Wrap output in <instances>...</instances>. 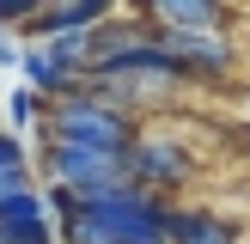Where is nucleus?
Wrapping results in <instances>:
<instances>
[{
	"instance_id": "f257e3e1",
	"label": "nucleus",
	"mask_w": 250,
	"mask_h": 244,
	"mask_svg": "<svg viewBox=\"0 0 250 244\" xmlns=\"http://www.w3.org/2000/svg\"><path fill=\"white\" fill-rule=\"evenodd\" d=\"M61 244H171V202L146 189H122L110 202H80Z\"/></svg>"
},
{
	"instance_id": "f03ea898",
	"label": "nucleus",
	"mask_w": 250,
	"mask_h": 244,
	"mask_svg": "<svg viewBox=\"0 0 250 244\" xmlns=\"http://www.w3.org/2000/svg\"><path fill=\"white\" fill-rule=\"evenodd\" d=\"M134 141H141V122L122 116L116 104H104L98 92H73L61 104H49V116H43V146H85V153L128 159Z\"/></svg>"
},
{
	"instance_id": "7ed1b4c3",
	"label": "nucleus",
	"mask_w": 250,
	"mask_h": 244,
	"mask_svg": "<svg viewBox=\"0 0 250 244\" xmlns=\"http://www.w3.org/2000/svg\"><path fill=\"white\" fill-rule=\"evenodd\" d=\"M43 183L80 195V202H110V195L134 189L128 159H116V153H85V146H43Z\"/></svg>"
},
{
	"instance_id": "20e7f679",
	"label": "nucleus",
	"mask_w": 250,
	"mask_h": 244,
	"mask_svg": "<svg viewBox=\"0 0 250 244\" xmlns=\"http://www.w3.org/2000/svg\"><path fill=\"white\" fill-rule=\"evenodd\" d=\"M195 171H202V159H195V146L183 141L177 128H141V141L128 146V177H134V189H146V195L183 189Z\"/></svg>"
},
{
	"instance_id": "39448f33",
	"label": "nucleus",
	"mask_w": 250,
	"mask_h": 244,
	"mask_svg": "<svg viewBox=\"0 0 250 244\" xmlns=\"http://www.w3.org/2000/svg\"><path fill=\"white\" fill-rule=\"evenodd\" d=\"M159 43L183 61L189 85H220L232 67H238V43H232V31H159Z\"/></svg>"
},
{
	"instance_id": "423d86ee",
	"label": "nucleus",
	"mask_w": 250,
	"mask_h": 244,
	"mask_svg": "<svg viewBox=\"0 0 250 244\" xmlns=\"http://www.w3.org/2000/svg\"><path fill=\"white\" fill-rule=\"evenodd\" d=\"M116 0H49L43 19L31 24V43H49V37H73V31H104L116 19Z\"/></svg>"
},
{
	"instance_id": "0eeeda50",
	"label": "nucleus",
	"mask_w": 250,
	"mask_h": 244,
	"mask_svg": "<svg viewBox=\"0 0 250 244\" xmlns=\"http://www.w3.org/2000/svg\"><path fill=\"white\" fill-rule=\"evenodd\" d=\"M141 12L159 31H226V6H214V0H153Z\"/></svg>"
},
{
	"instance_id": "6e6552de",
	"label": "nucleus",
	"mask_w": 250,
	"mask_h": 244,
	"mask_svg": "<svg viewBox=\"0 0 250 244\" xmlns=\"http://www.w3.org/2000/svg\"><path fill=\"white\" fill-rule=\"evenodd\" d=\"M171 244H238V226L208 207H171Z\"/></svg>"
},
{
	"instance_id": "1a4fd4ad",
	"label": "nucleus",
	"mask_w": 250,
	"mask_h": 244,
	"mask_svg": "<svg viewBox=\"0 0 250 244\" xmlns=\"http://www.w3.org/2000/svg\"><path fill=\"white\" fill-rule=\"evenodd\" d=\"M19 195H37V171H31L24 141L0 128V202H19Z\"/></svg>"
},
{
	"instance_id": "9d476101",
	"label": "nucleus",
	"mask_w": 250,
	"mask_h": 244,
	"mask_svg": "<svg viewBox=\"0 0 250 244\" xmlns=\"http://www.w3.org/2000/svg\"><path fill=\"white\" fill-rule=\"evenodd\" d=\"M6 116H12V128H43V116H49V104L31 92V85H19V92L6 98Z\"/></svg>"
},
{
	"instance_id": "9b49d317",
	"label": "nucleus",
	"mask_w": 250,
	"mask_h": 244,
	"mask_svg": "<svg viewBox=\"0 0 250 244\" xmlns=\"http://www.w3.org/2000/svg\"><path fill=\"white\" fill-rule=\"evenodd\" d=\"M0 67H24V43H12L6 31H0Z\"/></svg>"
},
{
	"instance_id": "f8f14e48",
	"label": "nucleus",
	"mask_w": 250,
	"mask_h": 244,
	"mask_svg": "<svg viewBox=\"0 0 250 244\" xmlns=\"http://www.w3.org/2000/svg\"><path fill=\"white\" fill-rule=\"evenodd\" d=\"M0 244H12V232H6V226H0Z\"/></svg>"
}]
</instances>
